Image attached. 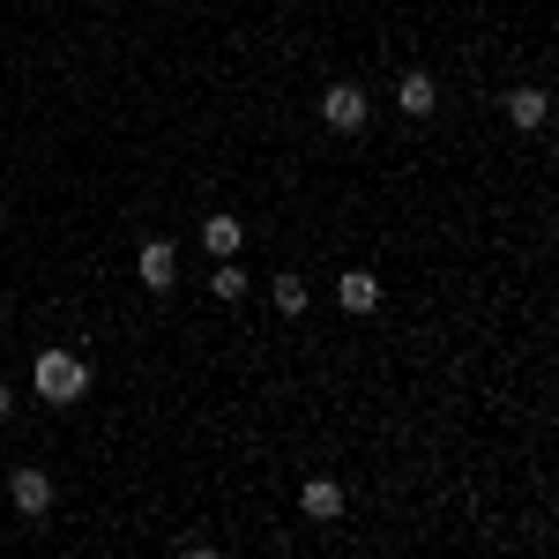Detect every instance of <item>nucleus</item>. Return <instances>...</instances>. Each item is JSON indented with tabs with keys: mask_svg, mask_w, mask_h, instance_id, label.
<instances>
[{
	"mask_svg": "<svg viewBox=\"0 0 559 559\" xmlns=\"http://www.w3.org/2000/svg\"><path fill=\"white\" fill-rule=\"evenodd\" d=\"M8 500H15V515H52V477L38 463H23V471L8 477Z\"/></svg>",
	"mask_w": 559,
	"mask_h": 559,
	"instance_id": "4",
	"label": "nucleus"
},
{
	"mask_svg": "<svg viewBox=\"0 0 559 559\" xmlns=\"http://www.w3.org/2000/svg\"><path fill=\"white\" fill-rule=\"evenodd\" d=\"M8 411H15V388H8V381H0V418H8Z\"/></svg>",
	"mask_w": 559,
	"mask_h": 559,
	"instance_id": "12",
	"label": "nucleus"
},
{
	"mask_svg": "<svg viewBox=\"0 0 559 559\" xmlns=\"http://www.w3.org/2000/svg\"><path fill=\"white\" fill-rule=\"evenodd\" d=\"M395 105H403V112H411V120H426L432 105H440V83H432L426 68H411V75H403V83H395Z\"/></svg>",
	"mask_w": 559,
	"mask_h": 559,
	"instance_id": "6",
	"label": "nucleus"
},
{
	"mask_svg": "<svg viewBox=\"0 0 559 559\" xmlns=\"http://www.w3.org/2000/svg\"><path fill=\"white\" fill-rule=\"evenodd\" d=\"M210 299H224V306H239V299H247V269H239V254L210 269Z\"/></svg>",
	"mask_w": 559,
	"mask_h": 559,
	"instance_id": "10",
	"label": "nucleus"
},
{
	"mask_svg": "<svg viewBox=\"0 0 559 559\" xmlns=\"http://www.w3.org/2000/svg\"><path fill=\"white\" fill-rule=\"evenodd\" d=\"M336 306H344V313H373V306H381V276H373V269H344V276H336Z\"/></svg>",
	"mask_w": 559,
	"mask_h": 559,
	"instance_id": "5",
	"label": "nucleus"
},
{
	"mask_svg": "<svg viewBox=\"0 0 559 559\" xmlns=\"http://www.w3.org/2000/svg\"><path fill=\"white\" fill-rule=\"evenodd\" d=\"M299 508H306L313 522H336V515H344V485H336V477H306Z\"/></svg>",
	"mask_w": 559,
	"mask_h": 559,
	"instance_id": "7",
	"label": "nucleus"
},
{
	"mask_svg": "<svg viewBox=\"0 0 559 559\" xmlns=\"http://www.w3.org/2000/svg\"><path fill=\"white\" fill-rule=\"evenodd\" d=\"M202 247H210V261H231L239 247H247V231H239V216H224V210H216L210 224H202Z\"/></svg>",
	"mask_w": 559,
	"mask_h": 559,
	"instance_id": "9",
	"label": "nucleus"
},
{
	"mask_svg": "<svg viewBox=\"0 0 559 559\" xmlns=\"http://www.w3.org/2000/svg\"><path fill=\"white\" fill-rule=\"evenodd\" d=\"M366 112H373V105H366V90H358V83H329V90H321V120H329L336 134H358V128H366Z\"/></svg>",
	"mask_w": 559,
	"mask_h": 559,
	"instance_id": "2",
	"label": "nucleus"
},
{
	"mask_svg": "<svg viewBox=\"0 0 559 559\" xmlns=\"http://www.w3.org/2000/svg\"><path fill=\"white\" fill-rule=\"evenodd\" d=\"M31 388H38V403H52V411H68V403H83L90 366L75 358V350H38V373H31Z\"/></svg>",
	"mask_w": 559,
	"mask_h": 559,
	"instance_id": "1",
	"label": "nucleus"
},
{
	"mask_svg": "<svg viewBox=\"0 0 559 559\" xmlns=\"http://www.w3.org/2000/svg\"><path fill=\"white\" fill-rule=\"evenodd\" d=\"M276 313H306V276H292V269L276 276Z\"/></svg>",
	"mask_w": 559,
	"mask_h": 559,
	"instance_id": "11",
	"label": "nucleus"
},
{
	"mask_svg": "<svg viewBox=\"0 0 559 559\" xmlns=\"http://www.w3.org/2000/svg\"><path fill=\"white\" fill-rule=\"evenodd\" d=\"M545 112H552V97H545L537 83H515V90H508V120H515V128H545Z\"/></svg>",
	"mask_w": 559,
	"mask_h": 559,
	"instance_id": "8",
	"label": "nucleus"
},
{
	"mask_svg": "<svg viewBox=\"0 0 559 559\" xmlns=\"http://www.w3.org/2000/svg\"><path fill=\"white\" fill-rule=\"evenodd\" d=\"M134 276H142V292H173V276H179V247H173V239H150V247L134 254Z\"/></svg>",
	"mask_w": 559,
	"mask_h": 559,
	"instance_id": "3",
	"label": "nucleus"
}]
</instances>
